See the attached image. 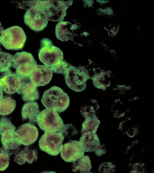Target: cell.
<instances>
[{
  "label": "cell",
  "instance_id": "6da1fadb",
  "mask_svg": "<svg viewBox=\"0 0 154 173\" xmlns=\"http://www.w3.org/2000/svg\"><path fill=\"white\" fill-rule=\"evenodd\" d=\"M42 105L47 109L59 113L65 111L70 104L67 94L60 87L53 86L45 91L41 99Z\"/></svg>",
  "mask_w": 154,
  "mask_h": 173
},
{
  "label": "cell",
  "instance_id": "7a4b0ae2",
  "mask_svg": "<svg viewBox=\"0 0 154 173\" xmlns=\"http://www.w3.org/2000/svg\"><path fill=\"white\" fill-rule=\"evenodd\" d=\"M42 1H36L24 15V22L31 29L38 32L47 26L48 19L42 9Z\"/></svg>",
  "mask_w": 154,
  "mask_h": 173
},
{
  "label": "cell",
  "instance_id": "3957f363",
  "mask_svg": "<svg viewBox=\"0 0 154 173\" xmlns=\"http://www.w3.org/2000/svg\"><path fill=\"white\" fill-rule=\"evenodd\" d=\"M26 40L23 29L14 26L4 30L0 37V43L6 49L19 50L22 49Z\"/></svg>",
  "mask_w": 154,
  "mask_h": 173
},
{
  "label": "cell",
  "instance_id": "277c9868",
  "mask_svg": "<svg viewBox=\"0 0 154 173\" xmlns=\"http://www.w3.org/2000/svg\"><path fill=\"white\" fill-rule=\"evenodd\" d=\"M40 48L38 56L40 61L45 65L52 67L63 60V54L58 47L54 46L48 38L40 41Z\"/></svg>",
  "mask_w": 154,
  "mask_h": 173
},
{
  "label": "cell",
  "instance_id": "5b68a950",
  "mask_svg": "<svg viewBox=\"0 0 154 173\" xmlns=\"http://www.w3.org/2000/svg\"><path fill=\"white\" fill-rule=\"evenodd\" d=\"M64 77L66 85L76 92L85 90L87 81L90 78L88 71L84 66L77 67L71 65Z\"/></svg>",
  "mask_w": 154,
  "mask_h": 173
},
{
  "label": "cell",
  "instance_id": "8992f818",
  "mask_svg": "<svg viewBox=\"0 0 154 173\" xmlns=\"http://www.w3.org/2000/svg\"><path fill=\"white\" fill-rule=\"evenodd\" d=\"M64 137L59 132H45L39 138L40 149L52 156H56L60 152Z\"/></svg>",
  "mask_w": 154,
  "mask_h": 173
},
{
  "label": "cell",
  "instance_id": "52a82bcc",
  "mask_svg": "<svg viewBox=\"0 0 154 173\" xmlns=\"http://www.w3.org/2000/svg\"><path fill=\"white\" fill-rule=\"evenodd\" d=\"M72 2V1H43L42 9L49 20L60 22L66 16V10Z\"/></svg>",
  "mask_w": 154,
  "mask_h": 173
},
{
  "label": "cell",
  "instance_id": "ba28073f",
  "mask_svg": "<svg viewBox=\"0 0 154 173\" xmlns=\"http://www.w3.org/2000/svg\"><path fill=\"white\" fill-rule=\"evenodd\" d=\"M37 122L39 128L45 132H58L64 124L57 112L46 108L40 112Z\"/></svg>",
  "mask_w": 154,
  "mask_h": 173
},
{
  "label": "cell",
  "instance_id": "9c48e42d",
  "mask_svg": "<svg viewBox=\"0 0 154 173\" xmlns=\"http://www.w3.org/2000/svg\"><path fill=\"white\" fill-rule=\"evenodd\" d=\"M37 65L32 54L28 52H18L14 56L12 67L16 74L21 78L29 76Z\"/></svg>",
  "mask_w": 154,
  "mask_h": 173
},
{
  "label": "cell",
  "instance_id": "30bf717a",
  "mask_svg": "<svg viewBox=\"0 0 154 173\" xmlns=\"http://www.w3.org/2000/svg\"><path fill=\"white\" fill-rule=\"evenodd\" d=\"M15 129L14 127L0 131L2 144L0 152H5L10 156L17 153L21 144Z\"/></svg>",
  "mask_w": 154,
  "mask_h": 173
},
{
  "label": "cell",
  "instance_id": "8fae6325",
  "mask_svg": "<svg viewBox=\"0 0 154 173\" xmlns=\"http://www.w3.org/2000/svg\"><path fill=\"white\" fill-rule=\"evenodd\" d=\"M85 151L79 141L70 140L62 145L60 155L65 161L72 162L83 156Z\"/></svg>",
  "mask_w": 154,
  "mask_h": 173
},
{
  "label": "cell",
  "instance_id": "7c38bea8",
  "mask_svg": "<svg viewBox=\"0 0 154 173\" xmlns=\"http://www.w3.org/2000/svg\"><path fill=\"white\" fill-rule=\"evenodd\" d=\"M21 83V78L11 71L4 73L0 77V86L7 94L11 95L17 92Z\"/></svg>",
  "mask_w": 154,
  "mask_h": 173
},
{
  "label": "cell",
  "instance_id": "4fadbf2b",
  "mask_svg": "<svg viewBox=\"0 0 154 173\" xmlns=\"http://www.w3.org/2000/svg\"><path fill=\"white\" fill-rule=\"evenodd\" d=\"M53 71L51 68L44 65H37L30 73L31 81L37 86H45L51 80Z\"/></svg>",
  "mask_w": 154,
  "mask_h": 173
},
{
  "label": "cell",
  "instance_id": "5bb4252c",
  "mask_svg": "<svg viewBox=\"0 0 154 173\" xmlns=\"http://www.w3.org/2000/svg\"><path fill=\"white\" fill-rule=\"evenodd\" d=\"M37 87L31 81L29 76L21 78L20 86L17 93L21 95L23 101L28 102H34L39 98Z\"/></svg>",
  "mask_w": 154,
  "mask_h": 173
},
{
  "label": "cell",
  "instance_id": "9a60e30c",
  "mask_svg": "<svg viewBox=\"0 0 154 173\" xmlns=\"http://www.w3.org/2000/svg\"><path fill=\"white\" fill-rule=\"evenodd\" d=\"M16 132L19 138L21 144L27 146L34 143L37 140L38 131L37 127L31 123L21 125Z\"/></svg>",
  "mask_w": 154,
  "mask_h": 173
},
{
  "label": "cell",
  "instance_id": "2e32d148",
  "mask_svg": "<svg viewBox=\"0 0 154 173\" xmlns=\"http://www.w3.org/2000/svg\"><path fill=\"white\" fill-rule=\"evenodd\" d=\"M78 28V26L69 22L62 21L58 23L55 28L56 38L65 42L73 38V32Z\"/></svg>",
  "mask_w": 154,
  "mask_h": 173
},
{
  "label": "cell",
  "instance_id": "e0dca14e",
  "mask_svg": "<svg viewBox=\"0 0 154 173\" xmlns=\"http://www.w3.org/2000/svg\"><path fill=\"white\" fill-rule=\"evenodd\" d=\"M37 149L27 146L15 154L14 161L20 165L24 164L26 161L29 164L36 162L38 159Z\"/></svg>",
  "mask_w": 154,
  "mask_h": 173
},
{
  "label": "cell",
  "instance_id": "ac0fdd59",
  "mask_svg": "<svg viewBox=\"0 0 154 173\" xmlns=\"http://www.w3.org/2000/svg\"><path fill=\"white\" fill-rule=\"evenodd\" d=\"M40 112L37 102L35 101L28 102L24 104L22 108V120L23 121L27 120L31 123H35Z\"/></svg>",
  "mask_w": 154,
  "mask_h": 173
},
{
  "label": "cell",
  "instance_id": "d6986e66",
  "mask_svg": "<svg viewBox=\"0 0 154 173\" xmlns=\"http://www.w3.org/2000/svg\"><path fill=\"white\" fill-rule=\"evenodd\" d=\"M79 141L86 152L94 151L100 144L97 135L94 132H87L82 134Z\"/></svg>",
  "mask_w": 154,
  "mask_h": 173
},
{
  "label": "cell",
  "instance_id": "ffe728a7",
  "mask_svg": "<svg viewBox=\"0 0 154 173\" xmlns=\"http://www.w3.org/2000/svg\"><path fill=\"white\" fill-rule=\"evenodd\" d=\"M72 162V171L74 172L88 173L92 168L91 161L88 155L83 156Z\"/></svg>",
  "mask_w": 154,
  "mask_h": 173
},
{
  "label": "cell",
  "instance_id": "44dd1931",
  "mask_svg": "<svg viewBox=\"0 0 154 173\" xmlns=\"http://www.w3.org/2000/svg\"><path fill=\"white\" fill-rule=\"evenodd\" d=\"M16 101L10 96H4L0 100V115L5 116L10 114L15 109Z\"/></svg>",
  "mask_w": 154,
  "mask_h": 173
},
{
  "label": "cell",
  "instance_id": "7402d4cb",
  "mask_svg": "<svg viewBox=\"0 0 154 173\" xmlns=\"http://www.w3.org/2000/svg\"><path fill=\"white\" fill-rule=\"evenodd\" d=\"M14 56L7 52L2 51L0 48V73L11 71L12 67Z\"/></svg>",
  "mask_w": 154,
  "mask_h": 173
},
{
  "label": "cell",
  "instance_id": "603a6c76",
  "mask_svg": "<svg viewBox=\"0 0 154 173\" xmlns=\"http://www.w3.org/2000/svg\"><path fill=\"white\" fill-rule=\"evenodd\" d=\"M100 123V121L95 116L85 119L82 124L81 134L87 132L95 133Z\"/></svg>",
  "mask_w": 154,
  "mask_h": 173
},
{
  "label": "cell",
  "instance_id": "cb8c5ba5",
  "mask_svg": "<svg viewBox=\"0 0 154 173\" xmlns=\"http://www.w3.org/2000/svg\"><path fill=\"white\" fill-rule=\"evenodd\" d=\"M58 132L63 135L64 138L66 137L68 138L78 133V131L75 127L71 123L63 124Z\"/></svg>",
  "mask_w": 154,
  "mask_h": 173
},
{
  "label": "cell",
  "instance_id": "d4e9b609",
  "mask_svg": "<svg viewBox=\"0 0 154 173\" xmlns=\"http://www.w3.org/2000/svg\"><path fill=\"white\" fill-rule=\"evenodd\" d=\"M70 65V64L64 60L51 68L53 72L55 73L62 74L64 77Z\"/></svg>",
  "mask_w": 154,
  "mask_h": 173
},
{
  "label": "cell",
  "instance_id": "484cf974",
  "mask_svg": "<svg viewBox=\"0 0 154 173\" xmlns=\"http://www.w3.org/2000/svg\"><path fill=\"white\" fill-rule=\"evenodd\" d=\"M80 113L85 119L95 116V110L92 105H89L82 106L81 109Z\"/></svg>",
  "mask_w": 154,
  "mask_h": 173
},
{
  "label": "cell",
  "instance_id": "4316f807",
  "mask_svg": "<svg viewBox=\"0 0 154 173\" xmlns=\"http://www.w3.org/2000/svg\"><path fill=\"white\" fill-rule=\"evenodd\" d=\"M10 160V156L7 153H0V171L5 170L8 167Z\"/></svg>",
  "mask_w": 154,
  "mask_h": 173
},
{
  "label": "cell",
  "instance_id": "83f0119b",
  "mask_svg": "<svg viewBox=\"0 0 154 173\" xmlns=\"http://www.w3.org/2000/svg\"><path fill=\"white\" fill-rule=\"evenodd\" d=\"M115 166L111 162H105L101 164L99 167V171L101 172H113Z\"/></svg>",
  "mask_w": 154,
  "mask_h": 173
},
{
  "label": "cell",
  "instance_id": "f1b7e54d",
  "mask_svg": "<svg viewBox=\"0 0 154 173\" xmlns=\"http://www.w3.org/2000/svg\"><path fill=\"white\" fill-rule=\"evenodd\" d=\"M4 28L2 26V24L0 22V37L1 35V34L4 31Z\"/></svg>",
  "mask_w": 154,
  "mask_h": 173
},
{
  "label": "cell",
  "instance_id": "f546056e",
  "mask_svg": "<svg viewBox=\"0 0 154 173\" xmlns=\"http://www.w3.org/2000/svg\"><path fill=\"white\" fill-rule=\"evenodd\" d=\"M3 97V90L0 86V100Z\"/></svg>",
  "mask_w": 154,
  "mask_h": 173
},
{
  "label": "cell",
  "instance_id": "4dcf8cb0",
  "mask_svg": "<svg viewBox=\"0 0 154 173\" xmlns=\"http://www.w3.org/2000/svg\"><path fill=\"white\" fill-rule=\"evenodd\" d=\"M99 2H100L101 3H105L106 1H98Z\"/></svg>",
  "mask_w": 154,
  "mask_h": 173
}]
</instances>
